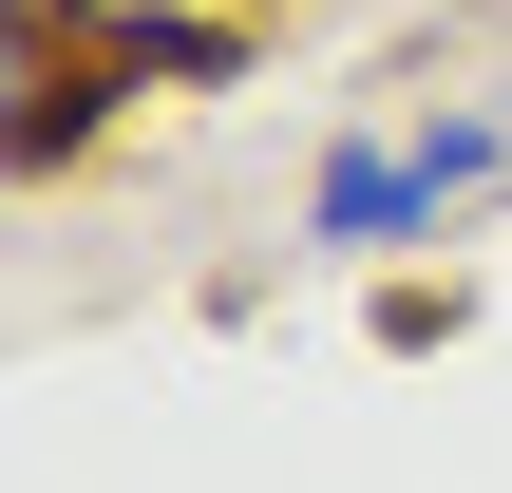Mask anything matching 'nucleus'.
<instances>
[{"mask_svg": "<svg viewBox=\"0 0 512 493\" xmlns=\"http://www.w3.org/2000/svg\"><path fill=\"white\" fill-rule=\"evenodd\" d=\"M494 114H512V76H494Z\"/></svg>", "mask_w": 512, "mask_h": 493, "instance_id": "nucleus-2", "label": "nucleus"}, {"mask_svg": "<svg viewBox=\"0 0 512 493\" xmlns=\"http://www.w3.org/2000/svg\"><path fill=\"white\" fill-rule=\"evenodd\" d=\"M456 190H437V152L418 133H342L323 171H304V247H418Z\"/></svg>", "mask_w": 512, "mask_h": 493, "instance_id": "nucleus-1", "label": "nucleus"}]
</instances>
